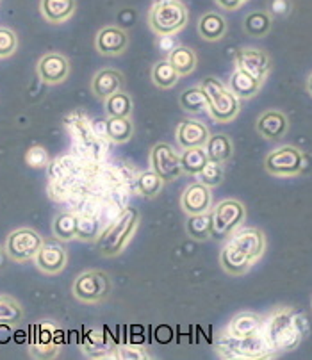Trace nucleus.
Masks as SVG:
<instances>
[{"label": "nucleus", "mask_w": 312, "mask_h": 360, "mask_svg": "<svg viewBox=\"0 0 312 360\" xmlns=\"http://www.w3.org/2000/svg\"><path fill=\"white\" fill-rule=\"evenodd\" d=\"M105 112L108 116H115V118H129L132 112V100L127 93L116 91L111 96L105 98Z\"/></svg>", "instance_id": "34"}, {"label": "nucleus", "mask_w": 312, "mask_h": 360, "mask_svg": "<svg viewBox=\"0 0 312 360\" xmlns=\"http://www.w3.org/2000/svg\"><path fill=\"white\" fill-rule=\"evenodd\" d=\"M162 184H164V180L154 169H150V172H143L138 176V180H136V189H138L139 195L147 196V198H154L161 191Z\"/></svg>", "instance_id": "35"}, {"label": "nucleus", "mask_w": 312, "mask_h": 360, "mask_svg": "<svg viewBox=\"0 0 312 360\" xmlns=\"http://www.w3.org/2000/svg\"><path fill=\"white\" fill-rule=\"evenodd\" d=\"M181 108L186 112H193V115H200L205 109L209 111V98L202 86L198 88H189L181 93Z\"/></svg>", "instance_id": "28"}, {"label": "nucleus", "mask_w": 312, "mask_h": 360, "mask_svg": "<svg viewBox=\"0 0 312 360\" xmlns=\"http://www.w3.org/2000/svg\"><path fill=\"white\" fill-rule=\"evenodd\" d=\"M188 236L195 241H205L212 236V212H202V214H191L186 223Z\"/></svg>", "instance_id": "26"}, {"label": "nucleus", "mask_w": 312, "mask_h": 360, "mask_svg": "<svg viewBox=\"0 0 312 360\" xmlns=\"http://www.w3.org/2000/svg\"><path fill=\"white\" fill-rule=\"evenodd\" d=\"M235 68L250 73L259 81H264L270 73L271 61L266 52L257 49H243L235 58Z\"/></svg>", "instance_id": "12"}, {"label": "nucleus", "mask_w": 312, "mask_h": 360, "mask_svg": "<svg viewBox=\"0 0 312 360\" xmlns=\"http://www.w3.org/2000/svg\"><path fill=\"white\" fill-rule=\"evenodd\" d=\"M43 245L41 236L32 229H18L11 232L6 241V252L13 261L23 262L34 259Z\"/></svg>", "instance_id": "8"}, {"label": "nucleus", "mask_w": 312, "mask_h": 360, "mask_svg": "<svg viewBox=\"0 0 312 360\" xmlns=\"http://www.w3.org/2000/svg\"><path fill=\"white\" fill-rule=\"evenodd\" d=\"M198 32L205 41H218L227 32V20L220 13L209 11L198 22Z\"/></svg>", "instance_id": "23"}, {"label": "nucleus", "mask_w": 312, "mask_h": 360, "mask_svg": "<svg viewBox=\"0 0 312 360\" xmlns=\"http://www.w3.org/2000/svg\"><path fill=\"white\" fill-rule=\"evenodd\" d=\"M95 45L102 56H118L127 50L129 34L116 25H108L102 31H98Z\"/></svg>", "instance_id": "16"}, {"label": "nucleus", "mask_w": 312, "mask_h": 360, "mask_svg": "<svg viewBox=\"0 0 312 360\" xmlns=\"http://www.w3.org/2000/svg\"><path fill=\"white\" fill-rule=\"evenodd\" d=\"M271 31V15L266 11H252L245 18V32L254 38H262Z\"/></svg>", "instance_id": "32"}, {"label": "nucleus", "mask_w": 312, "mask_h": 360, "mask_svg": "<svg viewBox=\"0 0 312 360\" xmlns=\"http://www.w3.org/2000/svg\"><path fill=\"white\" fill-rule=\"evenodd\" d=\"M77 221L79 218L72 212H61L59 216H56L54 225V236L59 241H72L74 238H77Z\"/></svg>", "instance_id": "31"}, {"label": "nucleus", "mask_w": 312, "mask_h": 360, "mask_svg": "<svg viewBox=\"0 0 312 360\" xmlns=\"http://www.w3.org/2000/svg\"><path fill=\"white\" fill-rule=\"evenodd\" d=\"M25 161H27V165L32 166V168H43V166H46V162H48V155H46L43 146H32L27 152V155H25Z\"/></svg>", "instance_id": "42"}, {"label": "nucleus", "mask_w": 312, "mask_h": 360, "mask_svg": "<svg viewBox=\"0 0 312 360\" xmlns=\"http://www.w3.org/2000/svg\"><path fill=\"white\" fill-rule=\"evenodd\" d=\"M220 262L223 266V269L230 275H243L247 273L248 269L254 266L250 257L243 252V250H239L238 246L232 245L230 241L225 245V248L221 250L220 255Z\"/></svg>", "instance_id": "20"}, {"label": "nucleus", "mask_w": 312, "mask_h": 360, "mask_svg": "<svg viewBox=\"0 0 312 360\" xmlns=\"http://www.w3.org/2000/svg\"><path fill=\"white\" fill-rule=\"evenodd\" d=\"M261 84L262 81L255 79L254 75L243 72V70L235 68V72L232 73L230 77V81H228V89H230L239 100H245L257 95L259 89H261Z\"/></svg>", "instance_id": "21"}, {"label": "nucleus", "mask_w": 312, "mask_h": 360, "mask_svg": "<svg viewBox=\"0 0 312 360\" xmlns=\"http://www.w3.org/2000/svg\"><path fill=\"white\" fill-rule=\"evenodd\" d=\"M13 339L11 323H0V345H8Z\"/></svg>", "instance_id": "46"}, {"label": "nucleus", "mask_w": 312, "mask_h": 360, "mask_svg": "<svg viewBox=\"0 0 312 360\" xmlns=\"http://www.w3.org/2000/svg\"><path fill=\"white\" fill-rule=\"evenodd\" d=\"M100 236V223L93 216H82L77 221V238L82 241H95Z\"/></svg>", "instance_id": "39"}, {"label": "nucleus", "mask_w": 312, "mask_h": 360, "mask_svg": "<svg viewBox=\"0 0 312 360\" xmlns=\"http://www.w3.org/2000/svg\"><path fill=\"white\" fill-rule=\"evenodd\" d=\"M307 330L308 325L304 316L291 311H280L270 319L264 333L273 352H293L298 348Z\"/></svg>", "instance_id": "1"}, {"label": "nucleus", "mask_w": 312, "mask_h": 360, "mask_svg": "<svg viewBox=\"0 0 312 360\" xmlns=\"http://www.w3.org/2000/svg\"><path fill=\"white\" fill-rule=\"evenodd\" d=\"M228 346L232 349L230 355L241 356V359H262V356H268L273 352L264 332H257L250 338L243 339L232 338V342Z\"/></svg>", "instance_id": "10"}, {"label": "nucleus", "mask_w": 312, "mask_h": 360, "mask_svg": "<svg viewBox=\"0 0 312 360\" xmlns=\"http://www.w3.org/2000/svg\"><path fill=\"white\" fill-rule=\"evenodd\" d=\"M223 175L225 172L221 162L209 161L205 168L198 173V179H200L202 184L209 186V188H216V186H220L223 182Z\"/></svg>", "instance_id": "37"}, {"label": "nucleus", "mask_w": 312, "mask_h": 360, "mask_svg": "<svg viewBox=\"0 0 312 360\" xmlns=\"http://www.w3.org/2000/svg\"><path fill=\"white\" fill-rule=\"evenodd\" d=\"M202 89L209 98V112L216 122L227 123L238 116L239 98L214 77H207L202 81Z\"/></svg>", "instance_id": "4"}, {"label": "nucleus", "mask_w": 312, "mask_h": 360, "mask_svg": "<svg viewBox=\"0 0 312 360\" xmlns=\"http://www.w3.org/2000/svg\"><path fill=\"white\" fill-rule=\"evenodd\" d=\"M70 73V63L65 56L51 54L43 56L38 63V75L43 82L46 84H59L68 77Z\"/></svg>", "instance_id": "15"}, {"label": "nucleus", "mask_w": 312, "mask_h": 360, "mask_svg": "<svg viewBox=\"0 0 312 360\" xmlns=\"http://www.w3.org/2000/svg\"><path fill=\"white\" fill-rule=\"evenodd\" d=\"M232 245L238 246L239 250H243L248 257L252 259V262H257L262 257L264 250H266V239L259 229H239L232 232L230 238Z\"/></svg>", "instance_id": "13"}, {"label": "nucleus", "mask_w": 312, "mask_h": 360, "mask_svg": "<svg viewBox=\"0 0 312 360\" xmlns=\"http://www.w3.org/2000/svg\"><path fill=\"white\" fill-rule=\"evenodd\" d=\"M209 162V155L205 146H193V148H184L181 155L182 172L188 175H198L205 165Z\"/></svg>", "instance_id": "25"}, {"label": "nucleus", "mask_w": 312, "mask_h": 360, "mask_svg": "<svg viewBox=\"0 0 312 360\" xmlns=\"http://www.w3.org/2000/svg\"><path fill=\"white\" fill-rule=\"evenodd\" d=\"M56 328L48 323H43V325L36 326L34 333V341H32V348L41 349V355H48V349H54L56 346Z\"/></svg>", "instance_id": "36"}, {"label": "nucleus", "mask_w": 312, "mask_h": 360, "mask_svg": "<svg viewBox=\"0 0 312 360\" xmlns=\"http://www.w3.org/2000/svg\"><path fill=\"white\" fill-rule=\"evenodd\" d=\"M0 266H2V248H0Z\"/></svg>", "instance_id": "48"}, {"label": "nucleus", "mask_w": 312, "mask_h": 360, "mask_svg": "<svg viewBox=\"0 0 312 360\" xmlns=\"http://www.w3.org/2000/svg\"><path fill=\"white\" fill-rule=\"evenodd\" d=\"M291 11V0H270V13L273 16H285Z\"/></svg>", "instance_id": "43"}, {"label": "nucleus", "mask_w": 312, "mask_h": 360, "mask_svg": "<svg viewBox=\"0 0 312 360\" xmlns=\"http://www.w3.org/2000/svg\"><path fill=\"white\" fill-rule=\"evenodd\" d=\"M124 84H125V79L118 70L105 68V70H100L97 75L93 77L91 89L98 98L105 100L108 96H111L112 93L122 91V89H124Z\"/></svg>", "instance_id": "18"}, {"label": "nucleus", "mask_w": 312, "mask_h": 360, "mask_svg": "<svg viewBox=\"0 0 312 360\" xmlns=\"http://www.w3.org/2000/svg\"><path fill=\"white\" fill-rule=\"evenodd\" d=\"M168 61L177 70L178 75H189L195 70V66H197V54L191 49H188V46H175L170 52Z\"/></svg>", "instance_id": "29"}, {"label": "nucleus", "mask_w": 312, "mask_h": 360, "mask_svg": "<svg viewBox=\"0 0 312 360\" xmlns=\"http://www.w3.org/2000/svg\"><path fill=\"white\" fill-rule=\"evenodd\" d=\"M287 127H290V123H287L284 112L266 111L264 115L259 116L255 129H257V132L262 138L280 139L287 132Z\"/></svg>", "instance_id": "19"}, {"label": "nucleus", "mask_w": 312, "mask_h": 360, "mask_svg": "<svg viewBox=\"0 0 312 360\" xmlns=\"http://www.w3.org/2000/svg\"><path fill=\"white\" fill-rule=\"evenodd\" d=\"M22 307L9 296H0V323H18L22 319Z\"/></svg>", "instance_id": "38"}, {"label": "nucleus", "mask_w": 312, "mask_h": 360, "mask_svg": "<svg viewBox=\"0 0 312 360\" xmlns=\"http://www.w3.org/2000/svg\"><path fill=\"white\" fill-rule=\"evenodd\" d=\"M261 330H262V319L259 318L257 314H252V312L238 314L230 321V326H228L230 338H235V339L250 338V335L261 332Z\"/></svg>", "instance_id": "24"}, {"label": "nucleus", "mask_w": 312, "mask_h": 360, "mask_svg": "<svg viewBox=\"0 0 312 360\" xmlns=\"http://www.w3.org/2000/svg\"><path fill=\"white\" fill-rule=\"evenodd\" d=\"M132 132H134V125H132L131 118H115V116H108L105 122V134L112 143H125L131 139Z\"/></svg>", "instance_id": "30"}, {"label": "nucleus", "mask_w": 312, "mask_h": 360, "mask_svg": "<svg viewBox=\"0 0 312 360\" xmlns=\"http://www.w3.org/2000/svg\"><path fill=\"white\" fill-rule=\"evenodd\" d=\"M18 46V38L8 27H0V58H9Z\"/></svg>", "instance_id": "41"}, {"label": "nucleus", "mask_w": 312, "mask_h": 360, "mask_svg": "<svg viewBox=\"0 0 312 360\" xmlns=\"http://www.w3.org/2000/svg\"><path fill=\"white\" fill-rule=\"evenodd\" d=\"M108 342H105V335L104 332L97 328H91L86 332L84 335V341H82V348L84 352L88 353H98V352H104Z\"/></svg>", "instance_id": "40"}, {"label": "nucleus", "mask_w": 312, "mask_h": 360, "mask_svg": "<svg viewBox=\"0 0 312 360\" xmlns=\"http://www.w3.org/2000/svg\"><path fill=\"white\" fill-rule=\"evenodd\" d=\"M189 11L181 0H157L148 13L152 31L159 36H174L188 25Z\"/></svg>", "instance_id": "2"}, {"label": "nucleus", "mask_w": 312, "mask_h": 360, "mask_svg": "<svg viewBox=\"0 0 312 360\" xmlns=\"http://www.w3.org/2000/svg\"><path fill=\"white\" fill-rule=\"evenodd\" d=\"M205 150H207L209 161H216L223 165V162H227L232 158V141L225 134L211 136L209 141L205 143Z\"/></svg>", "instance_id": "27"}, {"label": "nucleus", "mask_w": 312, "mask_h": 360, "mask_svg": "<svg viewBox=\"0 0 312 360\" xmlns=\"http://www.w3.org/2000/svg\"><path fill=\"white\" fill-rule=\"evenodd\" d=\"M211 134L209 129L200 122L186 120L177 127V143L181 148H193V146H205Z\"/></svg>", "instance_id": "17"}, {"label": "nucleus", "mask_w": 312, "mask_h": 360, "mask_svg": "<svg viewBox=\"0 0 312 360\" xmlns=\"http://www.w3.org/2000/svg\"><path fill=\"white\" fill-rule=\"evenodd\" d=\"M34 261L36 266H38L43 273L56 275V273L65 269L68 255H66L65 246L59 241H43L41 248L36 253Z\"/></svg>", "instance_id": "11"}, {"label": "nucleus", "mask_w": 312, "mask_h": 360, "mask_svg": "<svg viewBox=\"0 0 312 360\" xmlns=\"http://www.w3.org/2000/svg\"><path fill=\"white\" fill-rule=\"evenodd\" d=\"M247 209L239 200H223L212 211V238H225L232 234L245 221Z\"/></svg>", "instance_id": "5"}, {"label": "nucleus", "mask_w": 312, "mask_h": 360, "mask_svg": "<svg viewBox=\"0 0 312 360\" xmlns=\"http://www.w3.org/2000/svg\"><path fill=\"white\" fill-rule=\"evenodd\" d=\"M41 15L46 22L63 23L75 13V0H41Z\"/></svg>", "instance_id": "22"}, {"label": "nucleus", "mask_w": 312, "mask_h": 360, "mask_svg": "<svg viewBox=\"0 0 312 360\" xmlns=\"http://www.w3.org/2000/svg\"><path fill=\"white\" fill-rule=\"evenodd\" d=\"M178 72L171 66V63L166 59V61H159L155 63V66L152 68V81L157 88L168 89L174 88L175 84L178 82Z\"/></svg>", "instance_id": "33"}, {"label": "nucleus", "mask_w": 312, "mask_h": 360, "mask_svg": "<svg viewBox=\"0 0 312 360\" xmlns=\"http://www.w3.org/2000/svg\"><path fill=\"white\" fill-rule=\"evenodd\" d=\"M248 0H216V4L220 6L221 9H227V11H235L243 4H247Z\"/></svg>", "instance_id": "45"}, {"label": "nucleus", "mask_w": 312, "mask_h": 360, "mask_svg": "<svg viewBox=\"0 0 312 360\" xmlns=\"http://www.w3.org/2000/svg\"><path fill=\"white\" fill-rule=\"evenodd\" d=\"M305 158L297 146H280L268 153L264 168L275 176H294L304 169Z\"/></svg>", "instance_id": "6"}, {"label": "nucleus", "mask_w": 312, "mask_h": 360, "mask_svg": "<svg viewBox=\"0 0 312 360\" xmlns=\"http://www.w3.org/2000/svg\"><path fill=\"white\" fill-rule=\"evenodd\" d=\"M182 211L186 214H202V212L211 211L212 196L209 186L202 184V182H195V184L188 186L182 195L181 200Z\"/></svg>", "instance_id": "14"}, {"label": "nucleus", "mask_w": 312, "mask_h": 360, "mask_svg": "<svg viewBox=\"0 0 312 360\" xmlns=\"http://www.w3.org/2000/svg\"><path fill=\"white\" fill-rule=\"evenodd\" d=\"M307 89H308V93H311V95H312V75L308 77V81H307Z\"/></svg>", "instance_id": "47"}, {"label": "nucleus", "mask_w": 312, "mask_h": 360, "mask_svg": "<svg viewBox=\"0 0 312 360\" xmlns=\"http://www.w3.org/2000/svg\"><path fill=\"white\" fill-rule=\"evenodd\" d=\"M150 165L152 169H154L164 182L178 179V176L184 173L182 172L181 155H178L168 143H157V145L152 148Z\"/></svg>", "instance_id": "9"}, {"label": "nucleus", "mask_w": 312, "mask_h": 360, "mask_svg": "<svg viewBox=\"0 0 312 360\" xmlns=\"http://www.w3.org/2000/svg\"><path fill=\"white\" fill-rule=\"evenodd\" d=\"M139 214L136 209H127L124 214L119 216L104 234L98 236V250L102 255H118L119 252H124L125 246L134 236L136 229H138Z\"/></svg>", "instance_id": "3"}, {"label": "nucleus", "mask_w": 312, "mask_h": 360, "mask_svg": "<svg viewBox=\"0 0 312 360\" xmlns=\"http://www.w3.org/2000/svg\"><path fill=\"white\" fill-rule=\"evenodd\" d=\"M119 359H148V355L145 352H141L139 348H134V346H125V348H119L118 353Z\"/></svg>", "instance_id": "44"}, {"label": "nucleus", "mask_w": 312, "mask_h": 360, "mask_svg": "<svg viewBox=\"0 0 312 360\" xmlns=\"http://www.w3.org/2000/svg\"><path fill=\"white\" fill-rule=\"evenodd\" d=\"M111 292V280L104 271H86L74 282V296L84 303H97Z\"/></svg>", "instance_id": "7"}]
</instances>
